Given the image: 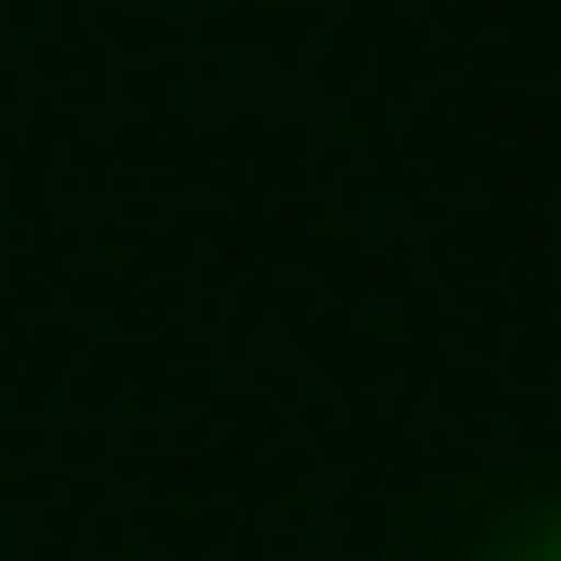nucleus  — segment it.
Listing matches in <instances>:
<instances>
[{
  "mask_svg": "<svg viewBox=\"0 0 561 561\" xmlns=\"http://www.w3.org/2000/svg\"><path fill=\"white\" fill-rule=\"evenodd\" d=\"M485 561H561V511H536V524H524V536H497V549H485Z\"/></svg>",
  "mask_w": 561,
  "mask_h": 561,
  "instance_id": "nucleus-1",
  "label": "nucleus"
}]
</instances>
